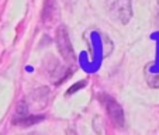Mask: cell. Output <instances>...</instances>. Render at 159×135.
<instances>
[{"instance_id":"obj_2","label":"cell","mask_w":159,"mask_h":135,"mask_svg":"<svg viewBox=\"0 0 159 135\" xmlns=\"http://www.w3.org/2000/svg\"><path fill=\"white\" fill-rule=\"evenodd\" d=\"M104 7L110 18L117 21L118 24H128L132 17L131 0H104Z\"/></svg>"},{"instance_id":"obj_3","label":"cell","mask_w":159,"mask_h":135,"mask_svg":"<svg viewBox=\"0 0 159 135\" xmlns=\"http://www.w3.org/2000/svg\"><path fill=\"white\" fill-rule=\"evenodd\" d=\"M55 41H57V48L59 51L61 56L63 58L68 65H73L76 62L75 51H73L72 42L69 38V31L65 25H59L57 28V35H55Z\"/></svg>"},{"instance_id":"obj_8","label":"cell","mask_w":159,"mask_h":135,"mask_svg":"<svg viewBox=\"0 0 159 135\" xmlns=\"http://www.w3.org/2000/svg\"><path fill=\"white\" fill-rule=\"evenodd\" d=\"M156 25L159 27V0H158V10H156Z\"/></svg>"},{"instance_id":"obj_7","label":"cell","mask_w":159,"mask_h":135,"mask_svg":"<svg viewBox=\"0 0 159 135\" xmlns=\"http://www.w3.org/2000/svg\"><path fill=\"white\" fill-rule=\"evenodd\" d=\"M86 86V82L84 80H82V82H78V83H75L72 87H70L69 90H68V93H66V96L68 94H73L75 92H78V90H80V89H83V87Z\"/></svg>"},{"instance_id":"obj_4","label":"cell","mask_w":159,"mask_h":135,"mask_svg":"<svg viewBox=\"0 0 159 135\" xmlns=\"http://www.w3.org/2000/svg\"><path fill=\"white\" fill-rule=\"evenodd\" d=\"M100 103L104 106L110 120L114 123L117 128H123L125 125V117H124V110L114 99L108 94H100Z\"/></svg>"},{"instance_id":"obj_5","label":"cell","mask_w":159,"mask_h":135,"mask_svg":"<svg viewBox=\"0 0 159 135\" xmlns=\"http://www.w3.org/2000/svg\"><path fill=\"white\" fill-rule=\"evenodd\" d=\"M48 100H49V89L48 87H39V89L34 90L24 101L31 114H38V111H42L47 107Z\"/></svg>"},{"instance_id":"obj_6","label":"cell","mask_w":159,"mask_h":135,"mask_svg":"<svg viewBox=\"0 0 159 135\" xmlns=\"http://www.w3.org/2000/svg\"><path fill=\"white\" fill-rule=\"evenodd\" d=\"M147 84L152 89H159V62H149L144 69Z\"/></svg>"},{"instance_id":"obj_1","label":"cell","mask_w":159,"mask_h":135,"mask_svg":"<svg viewBox=\"0 0 159 135\" xmlns=\"http://www.w3.org/2000/svg\"><path fill=\"white\" fill-rule=\"evenodd\" d=\"M83 39L87 45V56H89L87 69H97L100 62L104 58L110 56V54L114 51V42L110 39V37L96 28L87 30L83 35Z\"/></svg>"}]
</instances>
